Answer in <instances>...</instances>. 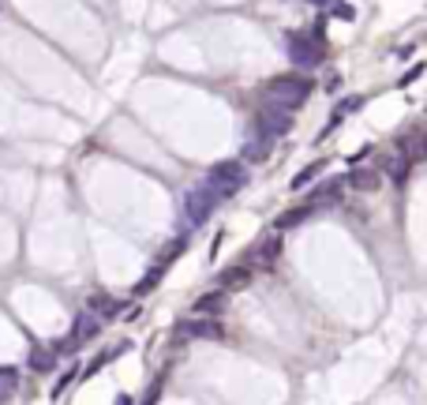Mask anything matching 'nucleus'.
I'll return each mask as SVG.
<instances>
[{"instance_id": "obj_7", "label": "nucleus", "mask_w": 427, "mask_h": 405, "mask_svg": "<svg viewBox=\"0 0 427 405\" xmlns=\"http://www.w3.org/2000/svg\"><path fill=\"white\" fill-rule=\"evenodd\" d=\"M176 338H221V323L214 319H188L176 327Z\"/></svg>"}, {"instance_id": "obj_8", "label": "nucleus", "mask_w": 427, "mask_h": 405, "mask_svg": "<svg viewBox=\"0 0 427 405\" xmlns=\"http://www.w3.org/2000/svg\"><path fill=\"white\" fill-rule=\"evenodd\" d=\"M408 165H412V162H408V154L401 150V146H397L394 154H386V162H383V173H386V177H394V184H401V180L408 177Z\"/></svg>"}, {"instance_id": "obj_19", "label": "nucleus", "mask_w": 427, "mask_h": 405, "mask_svg": "<svg viewBox=\"0 0 427 405\" xmlns=\"http://www.w3.org/2000/svg\"><path fill=\"white\" fill-rule=\"evenodd\" d=\"M356 109H364V94H349L338 109H333V113H338V117H349V113H356Z\"/></svg>"}, {"instance_id": "obj_17", "label": "nucleus", "mask_w": 427, "mask_h": 405, "mask_svg": "<svg viewBox=\"0 0 427 405\" xmlns=\"http://www.w3.org/2000/svg\"><path fill=\"white\" fill-rule=\"evenodd\" d=\"M221 308H225V289H214L195 300V311H221Z\"/></svg>"}, {"instance_id": "obj_18", "label": "nucleus", "mask_w": 427, "mask_h": 405, "mask_svg": "<svg viewBox=\"0 0 427 405\" xmlns=\"http://www.w3.org/2000/svg\"><path fill=\"white\" fill-rule=\"evenodd\" d=\"M322 169H326V162H311L304 173H296V177H293V188H304V184H311V180L322 173Z\"/></svg>"}, {"instance_id": "obj_13", "label": "nucleus", "mask_w": 427, "mask_h": 405, "mask_svg": "<svg viewBox=\"0 0 427 405\" xmlns=\"http://www.w3.org/2000/svg\"><path fill=\"white\" fill-rule=\"evenodd\" d=\"M270 146H274V139H266V135H255V139L244 146V162H266Z\"/></svg>"}, {"instance_id": "obj_9", "label": "nucleus", "mask_w": 427, "mask_h": 405, "mask_svg": "<svg viewBox=\"0 0 427 405\" xmlns=\"http://www.w3.org/2000/svg\"><path fill=\"white\" fill-rule=\"evenodd\" d=\"M247 278H252L247 266H225V270L214 278V285H218V289H236V285H247Z\"/></svg>"}, {"instance_id": "obj_24", "label": "nucleus", "mask_w": 427, "mask_h": 405, "mask_svg": "<svg viewBox=\"0 0 427 405\" xmlns=\"http://www.w3.org/2000/svg\"><path fill=\"white\" fill-rule=\"evenodd\" d=\"M116 405H132V398H128V394H120V398H116Z\"/></svg>"}, {"instance_id": "obj_5", "label": "nucleus", "mask_w": 427, "mask_h": 405, "mask_svg": "<svg viewBox=\"0 0 427 405\" xmlns=\"http://www.w3.org/2000/svg\"><path fill=\"white\" fill-rule=\"evenodd\" d=\"M289 128H293V113H289V109L270 105V109H263V113L255 117V132L266 135V139H281Z\"/></svg>"}, {"instance_id": "obj_4", "label": "nucleus", "mask_w": 427, "mask_h": 405, "mask_svg": "<svg viewBox=\"0 0 427 405\" xmlns=\"http://www.w3.org/2000/svg\"><path fill=\"white\" fill-rule=\"evenodd\" d=\"M214 207H218V199H214L202 184L184 191V218H188V225H202L214 214Z\"/></svg>"}, {"instance_id": "obj_3", "label": "nucleus", "mask_w": 427, "mask_h": 405, "mask_svg": "<svg viewBox=\"0 0 427 405\" xmlns=\"http://www.w3.org/2000/svg\"><path fill=\"white\" fill-rule=\"evenodd\" d=\"M289 60L296 64V68L311 71L322 64V45H319V34L315 38H308V34H289Z\"/></svg>"}, {"instance_id": "obj_10", "label": "nucleus", "mask_w": 427, "mask_h": 405, "mask_svg": "<svg viewBox=\"0 0 427 405\" xmlns=\"http://www.w3.org/2000/svg\"><path fill=\"white\" fill-rule=\"evenodd\" d=\"M401 150L408 154V162L427 158V128H420V132H412V135H405V139H401Z\"/></svg>"}, {"instance_id": "obj_16", "label": "nucleus", "mask_w": 427, "mask_h": 405, "mask_svg": "<svg viewBox=\"0 0 427 405\" xmlns=\"http://www.w3.org/2000/svg\"><path fill=\"white\" fill-rule=\"evenodd\" d=\"M308 214H311V207H296V210H285V214L274 222V229H277V233H285V229H293L296 222H304V218H308Z\"/></svg>"}, {"instance_id": "obj_20", "label": "nucleus", "mask_w": 427, "mask_h": 405, "mask_svg": "<svg viewBox=\"0 0 427 405\" xmlns=\"http://www.w3.org/2000/svg\"><path fill=\"white\" fill-rule=\"evenodd\" d=\"M330 12L338 15V19H356V8H352L349 0H333V4H330Z\"/></svg>"}, {"instance_id": "obj_21", "label": "nucleus", "mask_w": 427, "mask_h": 405, "mask_svg": "<svg viewBox=\"0 0 427 405\" xmlns=\"http://www.w3.org/2000/svg\"><path fill=\"white\" fill-rule=\"evenodd\" d=\"M341 203V184H326V188L319 191V196H315V203Z\"/></svg>"}, {"instance_id": "obj_14", "label": "nucleus", "mask_w": 427, "mask_h": 405, "mask_svg": "<svg viewBox=\"0 0 427 405\" xmlns=\"http://www.w3.org/2000/svg\"><path fill=\"white\" fill-rule=\"evenodd\" d=\"M26 364H31V372H53L57 368V353L53 349H34Z\"/></svg>"}, {"instance_id": "obj_6", "label": "nucleus", "mask_w": 427, "mask_h": 405, "mask_svg": "<svg viewBox=\"0 0 427 405\" xmlns=\"http://www.w3.org/2000/svg\"><path fill=\"white\" fill-rule=\"evenodd\" d=\"M277 255H281V233L277 229H270V233L263 236L255 248H252V255H247V263H255V266H270Z\"/></svg>"}, {"instance_id": "obj_11", "label": "nucleus", "mask_w": 427, "mask_h": 405, "mask_svg": "<svg viewBox=\"0 0 427 405\" xmlns=\"http://www.w3.org/2000/svg\"><path fill=\"white\" fill-rule=\"evenodd\" d=\"M98 327H101V319L94 316V311H87V316H79L76 319V330H71V338L82 345V342H90V338L98 334Z\"/></svg>"}, {"instance_id": "obj_22", "label": "nucleus", "mask_w": 427, "mask_h": 405, "mask_svg": "<svg viewBox=\"0 0 427 405\" xmlns=\"http://www.w3.org/2000/svg\"><path fill=\"white\" fill-rule=\"evenodd\" d=\"M420 76H424V64H412V68H408L405 76H401V83H397V87H412V83L420 79Z\"/></svg>"}, {"instance_id": "obj_23", "label": "nucleus", "mask_w": 427, "mask_h": 405, "mask_svg": "<svg viewBox=\"0 0 427 405\" xmlns=\"http://www.w3.org/2000/svg\"><path fill=\"white\" fill-rule=\"evenodd\" d=\"M341 90V76H333V79H326V94H338Z\"/></svg>"}, {"instance_id": "obj_12", "label": "nucleus", "mask_w": 427, "mask_h": 405, "mask_svg": "<svg viewBox=\"0 0 427 405\" xmlns=\"http://www.w3.org/2000/svg\"><path fill=\"white\" fill-rule=\"evenodd\" d=\"M345 180H349L356 191H375L378 184H383V180H378V173H371V169H352Z\"/></svg>"}, {"instance_id": "obj_2", "label": "nucleus", "mask_w": 427, "mask_h": 405, "mask_svg": "<svg viewBox=\"0 0 427 405\" xmlns=\"http://www.w3.org/2000/svg\"><path fill=\"white\" fill-rule=\"evenodd\" d=\"M247 173H244V162H214L207 169V180H202V188L210 191L214 199H233L240 188H244Z\"/></svg>"}, {"instance_id": "obj_1", "label": "nucleus", "mask_w": 427, "mask_h": 405, "mask_svg": "<svg viewBox=\"0 0 427 405\" xmlns=\"http://www.w3.org/2000/svg\"><path fill=\"white\" fill-rule=\"evenodd\" d=\"M263 98H266V105L296 109L311 98V79L308 76H277L263 87Z\"/></svg>"}, {"instance_id": "obj_15", "label": "nucleus", "mask_w": 427, "mask_h": 405, "mask_svg": "<svg viewBox=\"0 0 427 405\" xmlns=\"http://www.w3.org/2000/svg\"><path fill=\"white\" fill-rule=\"evenodd\" d=\"M15 386H19V372H15V368H0V405L12 402Z\"/></svg>"}]
</instances>
